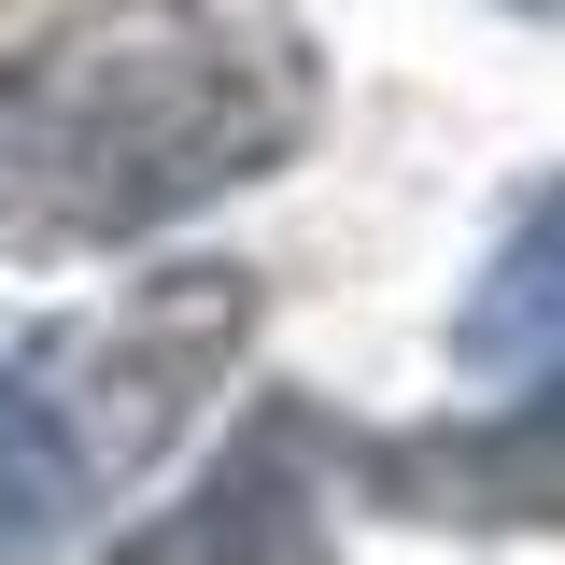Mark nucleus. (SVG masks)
<instances>
[{
  "mask_svg": "<svg viewBox=\"0 0 565 565\" xmlns=\"http://www.w3.org/2000/svg\"><path fill=\"white\" fill-rule=\"evenodd\" d=\"M326 71L282 14L241 0H85L29 57H0V241L114 255L199 199H241L311 141Z\"/></svg>",
  "mask_w": 565,
  "mask_h": 565,
  "instance_id": "f257e3e1",
  "label": "nucleus"
},
{
  "mask_svg": "<svg viewBox=\"0 0 565 565\" xmlns=\"http://www.w3.org/2000/svg\"><path fill=\"white\" fill-rule=\"evenodd\" d=\"M241 340H255V269H170L29 326L0 353V552H43L141 467H170Z\"/></svg>",
  "mask_w": 565,
  "mask_h": 565,
  "instance_id": "f03ea898",
  "label": "nucleus"
},
{
  "mask_svg": "<svg viewBox=\"0 0 565 565\" xmlns=\"http://www.w3.org/2000/svg\"><path fill=\"white\" fill-rule=\"evenodd\" d=\"M367 494H396L424 523H565V382L481 424H424V438H340Z\"/></svg>",
  "mask_w": 565,
  "mask_h": 565,
  "instance_id": "7ed1b4c3",
  "label": "nucleus"
},
{
  "mask_svg": "<svg viewBox=\"0 0 565 565\" xmlns=\"http://www.w3.org/2000/svg\"><path fill=\"white\" fill-rule=\"evenodd\" d=\"M326 452H340V424L297 411V396H269L255 438H241V452H226L170 523H141L128 552H326V494H311Z\"/></svg>",
  "mask_w": 565,
  "mask_h": 565,
  "instance_id": "20e7f679",
  "label": "nucleus"
},
{
  "mask_svg": "<svg viewBox=\"0 0 565 565\" xmlns=\"http://www.w3.org/2000/svg\"><path fill=\"white\" fill-rule=\"evenodd\" d=\"M452 353L467 367H537V353H565V184H537L523 226L494 241L481 297L452 311Z\"/></svg>",
  "mask_w": 565,
  "mask_h": 565,
  "instance_id": "39448f33",
  "label": "nucleus"
},
{
  "mask_svg": "<svg viewBox=\"0 0 565 565\" xmlns=\"http://www.w3.org/2000/svg\"><path fill=\"white\" fill-rule=\"evenodd\" d=\"M523 14H565V0H523Z\"/></svg>",
  "mask_w": 565,
  "mask_h": 565,
  "instance_id": "423d86ee",
  "label": "nucleus"
}]
</instances>
